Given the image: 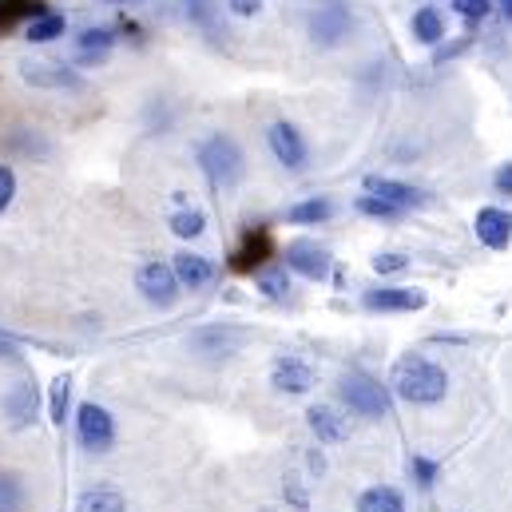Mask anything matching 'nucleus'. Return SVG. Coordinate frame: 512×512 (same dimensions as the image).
Instances as JSON below:
<instances>
[{"label":"nucleus","instance_id":"obj_29","mask_svg":"<svg viewBox=\"0 0 512 512\" xmlns=\"http://www.w3.org/2000/svg\"><path fill=\"white\" fill-rule=\"evenodd\" d=\"M453 8H457L465 20H485L489 8H493V0H453Z\"/></svg>","mask_w":512,"mask_h":512},{"label":"nucleus","instance_id":"obj_22","mask_svg":"<svg viewBox=\"0 0 512 512\" xmlns=\"http://www.w3.org/2000/svg\"><path fill=\"white\" fill-rule=\"evenodd\" d=\"M358 512H405V497L393 485H374L358 497Z\"/></svg>","mask_w":512,"mask_h":512},{"label":"nucleus","instance_id":"obj_35","mask_svg":"<svg viewBox=\"0 0 512 512\" xmlns=\"http://www.w3.org/2000/svg\"><path fill=\"white\" fill-rule=\"evenodd\" d=\"M497 4L505 8V16H509V20H512V0H497Z\"/></svg>","mask_w":512,"mask_h":512},{"label":"nucleus","instance_id":"obj_2","mask_svg":"<svg viewBox=\"0 0 512 512\" xmlns=\"http://www.w3.org/2000/svg\"><path fill=\"white\" fill-rule=\"evenodd\" d=\"M199 167L207 171V179L219 191H231L243 179V151L231 135H211V139L199 143Z\"/></svg>","mask_w":512,"mask_h":512},{"label":"nucleus","instance_id":"obj_25","mask_svg":"<svg viewBox=\"0 0 512 512\" xmlns=\"http://www.w3.org/2000/svg\"><path fill=\"white\" fill-rule=\"evenodd\" d=\"M68 401H72V378L68 374H60L52 389H48V417H52V425H64V417H68Z\"/></svg>","mask_w":512,"mask_h":512},{"label":"nucleus","instance_id":"obj_3","mask_svg":"<svg viewBox=\"0 0 512 512\" xmlns=\"http://www.w3.org/2000/svg\"><path fill=\"white\" fill-rule=\"evenodd\" d=\"M338 393H342V401H346V405H350L358 417H370V421L389 417V397H385L382 382H374V378H370V374H362V370L342 374Z\"/></svg>","mask_w":512,"mask_h":512},{"label":"nucleus","instance_id":"obj_7","mask_svg":"<svg viewBox=\"0 0 512 512\" xmlns=\"http://www.w3.org/2000/svg\"><path fill=\"white\" fill-rule=\"evenodd\" d=\"M282 258H286V270H294V274H302L310 282H322L330 274V251L322 243H314V239H290Z\"/></svg>","mask_w":512,"mask_h":512},{"label":"nucleus","instance_id":"obj_18","mask_svg":"<svg viewBox=\"0 0 512 512\" xmlns=\"http://www.w3.org/2000/svg\"><path fill=\"white\" fill-rule=\"evenodd\" d=\"M366 191L370 195H378L385 203H393V207H401V211H409V207H421L425 203V195L417 191V187H405V183H397V179H382V175H370L366 179Z\"/></svg>","mask_w":512,"mask_h":512},{"label":"nucleus","instance_id":"obj_20","mask_svg":"<svg viewBox=\"0 0 512 512\" xmlns=\"http://www.w3.org/2000/svg\"><path fill=\"white\" fill-rule=\"evenodd\" d=\"M68 32V16L64 12H36L32 20H28V28H24V40L28 44H52V40H60Z\"/></svg>","mask_w":512,"mask_h":512},{"label":"nucleus","instance_id":"obj_15","mask_svg":"<svg viewBox=\"0 0 512 512\" xmlns=\"http://www.w3.org/2000/svg\"><path fill=\"white\" fill-rule=\"evenodd\" d=\"M171 270H175V278H179L183 290H203V286H211V278H215L211 258L195 255V251H179V255L171 258Z\"/></svg>","mask_w":512,"mask_h":512},{"label":"nucleus","instance_id":"obj_27","mask_svg":"<svg viewBox=\"0 0 512 512\" xmlns=\"http://www.w3.org/2000/svg\"><path fill=\"white\" fill-rule=\"evenodd\" d=\"M258 290H262L266 298H286V290H290L286 266H262V270H258Z\"/></svg>","mask_w":512,"mask_h":512},{"label":"nucleus","instance_id":"obj_8","mask_svg":"<svg viewBox=\"0 0 512 512\" xmlns=\"http://www.w3.org/2000/svg\"><path fill=\"white\" fill-rule=\"evenodd\" d=\"M266 143H270L274 159H278L286 171H302V167H306V159H310L302 131L294 128V124H286V120H278V124H270V128H266Z\"/></svg>","mask_w":512,"mask_h":512},{"label":"nucleus","instance_id":"obj_32","mask_svg":"<svg viewBox=\"0 0 512 512\" xmlns=\"http://www.w3.org/2000/svg\"><path fill=\"white\" fill-rule=\"evenodd\" d=\"M374 270H378V274H397V270H405V258L401 255H378L374 258Z\"/></svg>","mask_w":512,"mask_h":512},{"label":"nucleus","instance_id":"obj_36","mask_svg":"<svg viewBox=\"0 0 512 512\" xmlns=\"http://www.w3.org/2000/svg\"><path fill=\"white\" fill-rule=\"evenodd\" d=\"M112 4H135V0H112Z\"/></svg>","mask_w":512,"mask_h":512},{"label":"nucleus","instance_id":"obj_11","mask_svg":"<svg viewBox=\"0 0 512 512\" xmlns=\"http://www.w3.org/2000/svg\"><path fill=\"white\" fill-rule=\"evenodd\" d=\"M270 255H274V239H270V231H266V227H251V231L243 235V243L235 247L231 266L243 270V274H258Z\"/></svg>","mask_w":512,"mask_h":512},{"label":"nucleus","instance_id":"obj_4","mask_svg":"<svg viewBox=\"0 0 512 512\" xmlns=\"http://www.w3.org/2000/svg\"><path fill=\"white\" fill-rule=\"evenodd\" d=\"M76 437H80V445H84L88 453H108V449L116 445V417H112L104 405L84 401V405L76 409Z\"/></svg>","mask_w":512,"mask_h":512},{"label":"nucleus","instance_id":"obj_34","mask_svg":"<svg viewBox=\"0 0 512 512\" xmlns=\"http://www.w3.org/2000/svg\"><path fill=\"white\" fill-rule=\"evenodd\" d=\"M258 8H262V0H231V12H239V16H255Z\"/></svg>","mask_w":512,"mask_h":512},{"label":"nucleus","instance_id":"obj_19","mask_svg":"<svg viewBox=\"0 0 512 512\" xmlns=\"http://www.w3.org/2000/svg\"><path fill=\"white\" fill-rule=\"evenodd\" d=\"M76 512H128V497L116 485H92L76 497Z\"/></svg>","mask_w":512,"mask_h":512},{"label":"nucleus","instance_id":"obj_6","mask_svg":"<svg viewBox=\"0 0 512 512\" xmlns=\"http://www.w3.org/2000/svg\"><path fill=\"white\" fill-rule=\"evenodd\" d=\"M350 28H354V16H350V8H346L342 0L318 4V12L310 16V36H314V44H322V48L342 44V40L350 36Z\"/></svg>","mask_w":512,"mask_h":512},{"label":"nucleus","instance_id":"obj_21","mask_svg":"<svg viewBox=\"0 0 512 512\" xmlns=\"http://www.w3.org/2000/svg\"><path fill=\"white\" fill-rule=\"evenodd\" d=\"M409 28H413V36H417L421 44H441V40H445V20H441V12H437L433 4L417 8L413 20H409Z\"/></svg>","mask_w":512,"mask_h":512},{"label":"nucleus","instance_id":"obj_26","mask_svg":"<svg viewBox=\"0 0 512 512\" xmlns=\"http://www.w3.org/2000/svg\"><path fill=\"white\" fill-rule=\"evenodd\" d=\"M28 489L16 473H0V512H24Z\"/></svg>","mask_w":512,"mask_h":512},{"label":"nucleus","instance_id":"obj_24","mask_svg":"<svg viewBox=\"0 0 512 512\" xmlns=\"http://www.w3.org/2000/svg\"><path fill=\"white\" fill-rule=\"evenodd\" d=\"M167 223H171V235H175V239H199V235L207 231V215H203V211H195V207L175 211Z\"/></svg>","mask_w":512,"mask_h":512},{"label":"nucleus","instance_id":"obj_17","mask_svg":"<svg viewBox=\"0 0 512 512\" xmlns=\"http://www.w3.org/2000/svg\"><path fill=\"white\" fill-rule=\"evenodd\" d=\"M306 421H310L314 437H318V441H326V445H338V441H346V433H350L346 417H342L334 405H310Z\"/></svg>","mask_w":512,"mask_h":512},{"label":"nucleus","instance_id":"obj_28","mask_svg":"<svg viewBox=\"0 0 512 512\" xmlns=\"http://www.w3.org/2000/svg\"><path fill=\"white\" fill-rule=\"evenodd\" d=\"M358 211L370 215V219H401V215H405L401 207L385 203V199H378V195H362V199H358Z\"/></svg>","mask_w":512,"mask_h":512},{"label":"nucleus","instance_id":"obj_12","mask_svg":"<svg viewBox=\"0 0 512 512\" xmlns=\"http://www.w3.org/2000/svg\"><path fill=\"white\" fill-rule=\"evenodd\" d=\"M473 227H477V239H481L489 251H509L512 247V215L509 211H501V207H481L477 219H473Z\"/></svg>","mask_w":512,"mask_h":512},{"label":"nucleus","instance_id":"obj_31","mask_svg":"<svg viewBox=\"0 0 512 512\" xmlns=\"http://www.w3.org/2000/svg\"><path fill=\"white\" fill-rule=\"evenodd\" d=\"M12 195H16V175H12V167L0 163V211H8Z\"/></svg>","mask_w":512,"mask_h":512},{"label":"nucleus","instance_id":"obj_9","mask_svg":"<svg viewBox=\"0 0 512 512\" xmlns=\"http://www.w3.org/2000/svg\"><path fill=\"white\" fill-rule=\"evenodd\" d=\"M20 80L32 88H48V92H76L84 88L80 72L64 68V64H20Z\"/></svg>","mask_w":512,"mask_h":512},{"label":"nucleus","instance_id":"obj_33","mask_svg":"<svg viewBox=\"0 0 512 512\" xmlns=\"http://www.w3.org/2000/svg\"><path fill=\"white\" fill-rule=\"evenodd\" d=\"M493 183H497V191H501V195H512V163H505V167L493 175Z\"/></svg>","mask_w":512,"mask_h":512},{"label":"nucleus","instance_id":"obj_5","mask_svg":"<svg viewBox=\"0 0 512 512\" xmlns=\"http://www.w3.org/2000/svg\"><path fill=\"white\" fill-rule=\"evenodd\" d=\"M135 286H139V294H143L151 306H159V310H171V306L179 302V290H183L179 278H175V270H171V262H159V258H151V262L139 266Z\"/></svg>","mask_w":512,"mask_h":512},{"label":"nucleus","instance_id":"obj_10","mask_svg":"<svg viewBox=\"0 0 512 512\" xmlns=\"http://www.w3.org/2000/svg\"><path fill=\"white\" fill-rule=\"evenodd\" d=\"M366 310H382V314H409V310H421L425 306V294L413 290V286H378V290H366Z\"/></svg>","mask_w":512,"mask_h":512},{"label":"nucleus","instance_id":"obj_13","mask_svg":"<svg viewBox=\"0 0 512 512\" xmlns=\"http://www.w3.org/2000/svg\"><path fill=\"white\" fill-rule=\"evenodd\" d=\"M40 413V393H36V382H16L8 393H4V417L12 429H28Z\"/></svg>","mask_w":512,"mask_h":512},{"label":"nucleus","instance_id":"obj_30","mask_svg":"<svg viewBox=\"0 0 512 512\" xmlns=\"http://www.w3.org/2000/svg\"><path fill=\"white\" fill-rule=\"evenodd\" d=\"M409 469H413V477H417V485H421V489H429V485L437 481V465H433V461H425V457H413V461H409Z\"/></svg>","mask_w":512,"mask_h":512},{"label":"nucleus","instance_id":"obj_16","mask_svg":"<svg viewBox=\"0 0 512 512\" xmlns=\"http://www.w3.org/2000/svg\"><path fill=\"white\" fill-rule=\"evenodd\" d=\"M112 48H116V32L112 28H84L80 36H76V60L80 64H104L108 56H112Z\"/></svg>","mask_w":512,"mask_h":512},{"label":"nucleus","instance_id":"obj_1","mask_svg":"<svg viewBox=\"0 0 512 512\" xmlns=\"http://www.w3.org/2000/svg\"><path fill=\"white\" fill-rule=\"evenodd\" d=\"M389 389L409 405H437L449 393V374L421 354H405L389 370Z\"/></svg>","mask_w":512,"mask_h":512},{"label":"nucleus","instance_id":"obj_14","mask_svg":"<svg viewBox=\"0 0 512 512\" xmlns=\"http://www.w3.org/2000/svg\"><path fill=\"white\" fill-rule=\"evenodd\" d=\"M270 385H274L278 393L298 397V393H306V389L314 385V370H310L302 358L286 354V358H278V362H274V370H270Z\"/></svg>","mask_w":512,"mask_h":512},{"label":"nucleus","instance_id":"obj_23","mask_svg":"<svg viewBox=\"0 0 512 512\" xmlns=\"http://www.w3.org/2000/svg\"><path fill=\"white\" fill-rule=\"evenodd\" d=\"M330 215H334V203H330V199H306V203H294V207L286 211V219H290V223H298V227L326 223Z\"/></svg>","mask_w":512,"mask_h":512}]
</instances>
